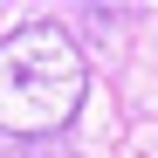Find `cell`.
<instances>
[{
  "instance_id": "obj_1",
  "label": "cell",
  "mask_w": 158,
  "mask_h": 158,
  "mask_svg": "<svg viewBox=\"0 0 158 158\" xmlns=\"http://www.w3.org/2000/svg\"><path fill=\"white\" fill-rule=\"evenodd\" d=\"M89 89L83 48H76L55 21H28V28L0 35V131L7 138H55L76 124Z\"/></svg>"
}]
</instances>
